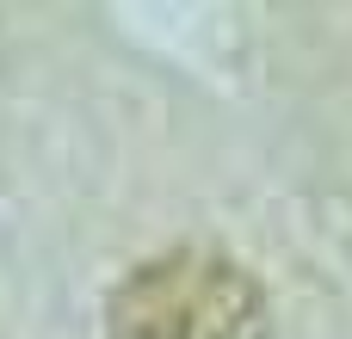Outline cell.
<instances>
[{
  "instance_id": "obj_1",
  "label": "cell",
  "mask_w": 352,
  "mask_h": 339,
  "mask_svg": "<svg viewBox=\"0 0 352 339\" xmlns=\"http://www.w3.org/2000/svg\"><path fill=\"white\" fill-rule=\"evenodd\" d=\"M260 284L210 247L142 259L105 303V339H266Z\"/></svg>"
}]
</instances>
